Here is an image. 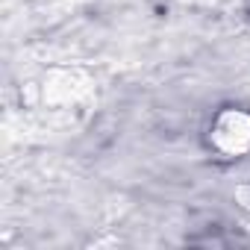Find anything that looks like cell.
I'll use <instances>...</instances> for the list:
<instances>
[{
	"label": "cell",
	"mask_w": 250,
	"mask_h": 250,
	"mask_svg": "<svg viewBox=\"0 0 250 250\" xmlns=\"http://www.w3.org/2000/svg\"><path fill=\"white\" fill-rule=\"evenodd\" d=\"M215 145L227 153H241L250 147V115L247 112H224L215 121Z\"/></svg>",
	"instance_id": "obj_1"
}]
</instances>
